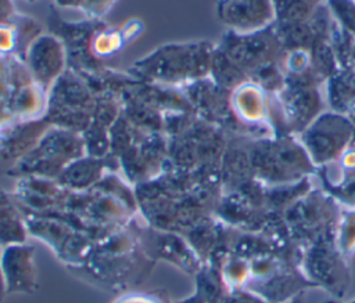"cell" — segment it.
<instances>
[{"label": "cell", "instance_id": "cell-1", "mask_svg": "<svg viewBox=\"0 0 355 303\" xmlns=\"http://www.w3.org/2000/svg\"><path fill=\"white\" fill-rule=\"evenodd\" d=\"M273 0H222L220 15L232 26L252 30L268 25L275 17Z\"/></svg>", "mask_w": 355, "mask_h": 303}, {"label": "cell", "instance_id": "cell-2", "mask_svg": "<svg viewBox=\"0 0 355 303\" xmlns=\"http://www.w3.org/2000/svg\"><path fill=\"white\" fill-rule=\"evenodd\" d=\"M229 303H263V302L251 295H240L237 297H233Z\"/></svg>", "mask_w": 355, "mask_h": 303}, {"label": "cell", "instance_id": "cell-3", "mask_svg": "<svg viewBox=\"0 0 355 303\" xmlns=\"http://www.w3.org/2000/svg\"><path fill=\"white\" fill-rule=\"evenodd\" d=\"M291 303H301V300H294V302H291Z\"/></svg>", "mask_w": 355, "mask_h": 303}, {"label": "cell", "instance_id": "cell-4", "mask_svg": "<svg viewBox=\"0 0 355 303\" xmlns=\"http://www.w3.org/2000/svg\"><path fill=\"white\" fill-rule=\"evenodd\" d=\"M354 303H355V302H354Z\"/></svg>", "mask_w": 355, "mask_h": 303}]
</instances>
